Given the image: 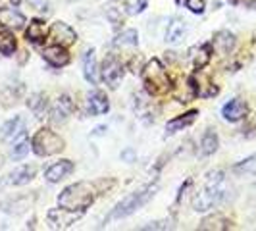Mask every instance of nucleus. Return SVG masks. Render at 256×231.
Listing matches in <instances>:
<instances>
[{
  "instance_id": "c756f323",
  "label": "nucleus",
  "mask_w": 256,
  "mask_h": 231,
  "mask_svg": "<svg viewBox=\"0 0 256 231\" xmlns=\"http://www.w3.org/2000/svg\"><path fill=\"white\" fill-rule=\"evenodd\" d=\"M233 2H237V0H233Z\"/></svg>"
},
{
  "instance_id": "f03ea898",
  "label": "nucleus",
  "mask_w": 256,
  "mask_h": 231,
  "mask_svg": "<svg viewBox=\"0 0 256 231\" xmlns=\"http://www.w3.org/2000/svg\"><path fill=\"white\" fill-rule=\"evenodd\" d=\"M142 81H144V89L150 94H166L172 90V79L168 76V72L164 70V66L158 60H150L142 70Z\"/></svg>"
},
{
  "instance_id": "4be33fe9",
  "label": "nucleus",
  "mask_w": 256,
  "mask_h": 231,
  "mask_svg": "<svg viewBox=\"0 0 256 231\" xmlns=\"http://www.w3.org/2000/svg\"><path fill=\"white\" fill-rule=\"evenodd\" d=\"M14 50H16V37L10 33L8 27L0 29V52L6 56H12Z\"/></svg>"
},
{
  "instance_id": "4468645a",
  "label": "nucleus",
  "mask_w": 256,
  "mask_h": 231,
  "mask_svg": "<svg viewBox=\"0 0 256 231\" xmlns=\"http://www.w3.org/2000/svg\"><path fill=\"white\" fill-rule=\"evenodd\" d=\"M74 172V164L70 162V160H62V162H58V164H54L46 170V174H44V178L50 181V183H56V181L64 180L68 174H72Z\"/></svg>"
},
{
  "instance_id": "f257e3e1",
  "label": "nucleus",
  "mask_w": 256,
  "mask_h": 231,
  "mask_svg": "<svg viewBox=\"0 0 256 231\" xmlns=\"http://www.w3.org/2000/svg\"><path fill=\"white\" fill-rule=\"evenodd\" d=\"M92 200H94V189L90 183L85 181L66 187L58 196V204L66 210H76V212H83L87 206H90Z\"/></svg>"
},
{
  "instance_id": "f8f14e48",
  "label": "nucleus",
  "mask_w": 256,
  "mask_h": 231,
  "mask_svg": "<svg viewBox=\"0 0 256 231\" xmlns=\"http://www.w3.org/2000/svg\"><path fill=\"white\" fill-rule=\"evenodd\" d=\"M24 135H26V124L22 118H14L8 124H4V128H2L4 141H16L18 137H24Z\"/></svg>"
},
{
  "instance_id": "393cba45",
  "label": "nucleus",
  "mask_w": 256,
  "mask_h": 231,
  "mask_svg": "<svg viewBox=\"0 0 256 231\" xmlns=\"http://www.w3.org/2000/svg\"><path fill=\"white\" fill-rule=\"evenodd\" d=\"M200 146H202V154H214L218 150V135L214 131H206Z\"/></svg>"
},
{
  "instance_id": "cd10ccee",
  "label": "nucleus",
  "mask_w": 256,
  "mask_h": 231,
  "mask_svg": "<svg viewBox=\"0 0 256 231\" xmlns=\"http://www.w3.org/2000/svg\"><path fill=\"white\" fill-rule=\"evenodd\" d=\"M126 8L129 14H139L146 8V0H126Z\"/></svg>"
},
{
  "instance_id": "20e7f679",
  "label": "nucleus",
  "mask_w": 256,
  "mask_h": 231,
  "mask_svg": "<svg viewBox=\"0 0 256 231\" xmlns=\"http://www.w3.org/2000/svg\"><path fill=\"white\" fill-rule=\"evenodd\" d=\"M154 189H156V187L148 185V187H142V189H139V191L131 192L129 196H126V198L112 210V214L108 216V222L118 220V218H126V216H129V214H133L135 210H139V208H141V206L154 194Z\"/></svg>"
},
{
  "instance_id": "dca6fc26",
  "label": "nucleus",
  "mask_w": 256,
  "mask_h": 231,
  "mask_svg": "<svg viewBox=\"0 0 256 231\" xmlns=\"http://www.w3.org/2000/svg\"><path fill=\"white\" fill-rule=\"evenodd\" d=\"M233 46H235V37L230 31H220L214 35V48L220 54H228V52L233 50Z\"/></svg>"
},
{
  "instance_id": "2eb2a0df",
  "label": "nucleus",
  "mask_w": 256,
  "mask_h": 231,
  "mask_svg": "<svg viewBox=\"0 0 256 231\" xmlns=\"http://www.w3.org/2000/svg\"><path fill=\"white\" fill-rule=\"evenodd\" d=\"M72 110H74V102L70 100V96H60L58 98V102L54 106V110H52V122L54 124H62L66 122V118L72 114Z\"/></svg>"
},
{
  "instance_id": "a211bd4d",
  "label": "nucleus",
  "mask_w": 256,
  "mask_h": 231,
  "mask_svg": "<svg viewBox=\"0 0 256 231\" xmlns=\"http://www.w3.org/2000/svg\"><path fill=\"white\" fill-rule=\"evenodd\" d=\"M183 35H185V22L180 20V18H174L172 24L168 26L166 40L168 42H172V44H178L181 38H183Z\"/></svg>"
},
{
  "instance_id": "a878e982",
  "label": "nucleus",
  "mask_w": 256,
  "mask_h": 231,
  "mask_svg": "<svg viewBox=\"0 0 256 231\" xmlns=\"http://www.w3.org/2000/svg\"><path fill=\"white\" fill-rule=\"evenodd\" d=\"M230 220H226L224 216H212L202 222L200 230H230Z\"/></svg>"
},
{
  "instance_id": "ddd939ff",
  "label": "nucleus",
  "mask_w": 256,
  "mask_h": 231,
  "mask_svg": "<svg viewBox=\"0 0 256 231\" xmlns=\"http://www.w3.org/2000/svg\"><path fill=\"white\" fill-rule=\"evenodd\" d=\"M108 108H110L108 98H106V94L100 92V90L92 92V94L89 96V100H87V112L92 114V116L106 114V112H108Z\"/></svg>"
},
{
  "instance_id": "7ed1b4c3",
  "label": "nucleus",
  "mask_w": 256,
  "mask_h": 231,
  "mask_svg": "<svg viewBox=\"0 0 256 231\" xmlns=\"http://www.w3.org/2000/svg\"><path fill=\"white\" fill-rule=\"evenodd\" d=\"M224 196V172H212L208 176V181H206V187L202 191L194 196V210H200L204 212L208 208L220 202Z\"/></svg>"
},
{
  "instance_id": "f3484780",
  "label": "nucleus",
  "mask_w": 256,
  "mask_h": 231,
  "mask_svg": "<svg viewBox=\"0 0 256 231\" xmlns=\"http://www.w3.org/2000/svg\"><path fill=\"white\" fill-rule=\"evenodd\" d=\"M210 52H212V46H210V44H200V46L192 48L191 50L192 66H194L196 70H202V68L210 62V56H212Z\"/></svg>"
},
{
  "instance_id": "9b49d317",
  "label": "nucleus",
  "mask_w": 256,
  "mask_h": 231,
  "mask_svg": "<svg viewBox=\"0 0 256 231\" xmlns=\"http://www.w3.org/2000/svg\"><path fill=\"white\" fill-rule=\"evenodd\" d=\"M246 112H248L246 104L243 100H239V98L230 100V102L224 106V110H222V114H224V118L228 122H239V120H243L244 116H246Z\"/></svg>"
},
{
  "instance_id": "412c9836",
  "label": "nucleus",
  "mask_w": 256,
  "mask_h": 231,
  "mask_svg": "<svg viewBox=\"0 0 256 231\" xmlns=\"http://www.w3.org/2000/svg\"><path fill=\"white\" fill-rule=\"evenodd\" d=\"M83 76L89 83H96V60H94V50H89L83 58Z\"/></svg>"
},
{
  "instance_id": "0eeeda50",
  "label": "nucleus",
  "mask_w": 256,
  "mask_h": 231,
  "mask_svg": "<svg viewBox=\"0 0 256 231\" xmlns=\"http://www.w3.org/2000/svg\"><path fill=\"white\" fill-rule=\"evenodd\" d=\"M83 212H76V210H66V208H54L48 212V222L52 224V228H70L72 224H76V220L81 216Z\"/></svg>"
},
{
  "instance_id": "b1692460",
  "label": "nucleus",
  "mask_w": 256,
  "mask_h": 231,
  "mask_svg": "<svg viewBox=\"0 0 256 231\" xmlns=\"http://www.w3.org/2000/svg\"><path fill=\"white\" fill-rule=\"evenodd\" d=\"M33 176H35V166H22L12 174V183L14 185H24Z\"/></svg>"
},
{
  "instance_id": "39448f33",
  "label": "nucleus",
  "mask_w": 256,
  "mask_h": 231,
  "mask_svg": "<svg viewBox=\"0 0 256 231\" xmlns=\"http://www.w3.org/2000/svg\"><path fill=\"white\" fill-rule=\"evenodd\" d=\"M33 150L38 156H52V154L60 152L64 148V141L60 139V135H56L50 129H40L37 135L33 137Z\"/></svg>"
},
{
  "instance_id": "6ab92c4d",
  "label": "nucleus",
  "mask_w": 256,
  "mask_h": 231,
  "mask_svg": "<svg viewBox=\"0 0 256 231\" xmlns=\"http://www.w3.org/2000/svg\"><path fill=\"white\" fill-rule=\"evenodd\" d=\"M196 116H198V112H196V110H191V112L180 116V118H174L172 122H168V126H166L168 133H176V131H180V129L191 126L192 122L196 120Z\"/></svg>"
},
{
  "instance_id": "5701e85b",
  "label": "nucleus",
  "mask_w": 256,
  "mask_h": 231,
  "mask_svg": "<svg viewBox=\"0 0 256 231\" xmlns=\"http://www.w3.org/2000/svg\"><path fill=\"white\" fill-rule=\"evenodd\" d=\"M137 31L135 29H128V31H124L120 37L116 38V46H120V48H135L137 46Z\"/></svg>"
},
{
  "instance_id": "423d86ee",
  "label": "nucleus",
  "mask_w": 256,
  "mask_h": 231,
  "mask_svg": "<svg viewBox=\"0 0 256 231\" xmlns=\"http://www.w3.org/2000/svg\"><path fill=\"white\" fill-rule=\"evenodd\" d=\"M122 76H124L122 62L116 58L114 54H110L102 64V79L110 85V87H118V83H120Z\"/></svg>"
},
{
  "instance_id": "6e6552de",
  "label": "nucleus",
  "mask_w": 256,
  "mask_h": 231,
  "mask_svg": "<svg viewBox=\"0 0 256 231\" xmlns=\"http://www.w3.org/2000/svg\"><path fill=\"white\" fill-rule=\"evenodd\" d=\"M50 37L54 38V42H56V44L68 46V44H74V42H76L77 35H76V31L68 26V24L58 22V24H54V26H52Z\"/></svg>"
},
{
  "instance_id": "bb28decb",
  "label": "nucleus",
  "mask_w": 256,
  "mask_h": 231,
  "mask_svg": "<svg viewBox=\"0 0 256 231\" xmlns=\"http://www.w3.org/2000/svg\"><path fill=\"white\" fill-rule=\"evenodd\" d=\"M178 4H185V8H189L194 14L204 12V0H178Z\"/></svg>"
},
{
  "instance_id": "9d476101",
  "label": "nucleus",
  "mask_w": 256,
  "mask_h": 231,
  "mask_svg": "<svg viewBox=\"0 0 256 231\" xmlns=\"http://www.w3.org/2000/svg\"><path fill=\"white\" fill-rule=\"evenodd\" d=\"M26 24L24 14H20L14 8H2L0 10V26L8 27V29H22Z\"/></svg>"
},
{
  "instance_id": "1a4fd4ad",
  "label": "nucleus",
  "mask_w": 256,
  "mask_h": 231,
  "mask_svg": "<svg viewBox=\"0 0 256 231\" xmlns=\"http://www.w3.org/2000/svg\"><path fill=\"white\" fill-rule=\"evenodd\" d=\"M42 58L50 66H54V68H62V66H66L70 62V54H68V50H66L62 44H54V46L44 48Z\"/></svg>"
},
{
  "instance_id": "c85d7f7f",
  "label": "nucleus",
  "mask_w": 256,
  "mask_h": 231,
  "mask_svg": "<svg viewBox=\"0 0 256 231\" xmlns=\"http://www.w3.org/2000/svg\"><path fill=\"white\" fill-rule=\"evenodd\" d=\"M29 152V141H27L26 137H22L20 139V142L14 146V158H22V156H26V154Z\"/></svg>"
},
{
  "instance_id": "aec40b11",
  "label": "nucleus",
  "mask_w": 256,
  "mask_h": 231,
  "mask_svg": "<svg viewBox=\"0 0 256 231\" xmlns=\"http://www.w3.org/2000/svg\"><path fill=\"white\" fill-rule=\"evenodd\" d=\"M26 37L27 40H31V42H35V44H40L44 37H46V29H44V24L40 22V20H33L31 24H29V29L26 31Z\"/></svg>"
}]
</instances>
